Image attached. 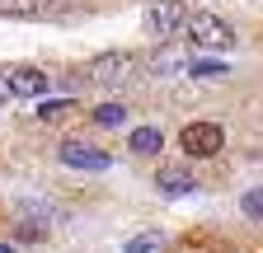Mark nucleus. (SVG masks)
<instances>
[{
  "label": "nucleus",
  "instance_id": "nucleus-13",
  "mask_svg": "<svg viewBox=\"0 0 263 253\" xmlns=\"http://www.w3.org/2000/svg\"><path fill=\"white\" fill-rule=\"evenodd\" d=\"M151 248H160V230H146V235H132V239L122 244V253H151Z\"/></svg>",
  "mask_w": 263,
  "mask_h": 253
},
{
  "label": "nucleus",
  "instance_id": "nucleus-14",
  "mask_svg": "<svg viewBox=\"0 0 263 253\" xmlns=\"http://www.w3.org/2000/svg\"><path fill=\"white\" fill-rule=\"evenodd\" d=\"M240 211H245L249 220H263V187H249V193L240 197Z\"/></svg>",
  "mask_w": 263,
  "mask_h": 253
},
{
  "label": "nucleus",
  "instance_id": "nucleus-4",
  "mask_svg": "<svg viewBox=\"0 0 263 253\" xmlns=\"http://www.w3.org/2000/svg\"><path fill=\"white\" fill-rule=\"evenodd\" d=\"M132 52H104V56H94L89 61V80H99V85H122L127 75H132Z\"/></svg>",
  "mask_w": 263,
  "mask_h": 253
},
{
  "label": "nucleus",
  "instance_id": "nucleus-6",
  "mask_svg": "<svg viewBox=\"0 0 263 253\" xmlns=\"http://www.w3.org/2000/svg\"><path fill=\"white\" fill-rule=\"evenodd\" d=\"M155 187H160V197H188L193 187H197V178H193L188 169L170 164V169H160V174H155Z\"/></svg>",
  "mask_w": 263,
  "mask_h": 253
},
{
  "label": "nucleus",
  "instance_id": "nucleus-10",
  "mask_svg": "<svg viewBox=\"0 0 263 253\" xmlns=\"http://www.w3.org/2000/svg\"><path fill=\"white\" fill-rule=\"evenodd\" d=\"M230 66H226V61L221 56H193L188 61V75H197V80H221Z\"/></svg>",
  "mask_w": 263,
  "mask_h": 253
},
{
  "label": "nucleus",
  "instance_id": "nucleus-3",
  "mask_svg": "<svg viewBox=\"0 0 263 253\" xmlns=\"http://www.w3.org/2000/svg\"><path fill=\"white\" fill-rule=\"evenodd\" d=\"M179 145H183V155H193V160H212V155L226 145V132L216 122H188L179 132Z\"/></svg>",
  "mask_w": 263,
  "mask_h": 253
},
{
  "label": "nucleus",
  "instance_id": "nucleus-9",
  "mask_svg": "<svg viewBox=\"0 0 263 253\" xmlns=\"http://www.w3.org/2000/svg\"><path fill=\"white\" fill-rule=\"evenodd\" d=\"M127 145L137 155H160L164 150V132H160V126H137V132L127 136Z\"/></svg>",
  "mask_w": 263,
  "mask_h": 253
},
{
  "label": "nucleus",
  "instance_id": "nucleus-12",
  "mask_svg": "<svg viewBox=\"0 0 263 253\" xmlns=\"http://www.w3.org/2000/svg\"><path fill=\"white\" fill-rule=\"evenodd\" d=\"M151 66H155V75H174V71L183 66V52L164 47V52H155V61H151Z\"/></svg>",
  "mask_w": 263,
  "mask_h": 253
},
{
  "label": "nucleus",
  "instance_id": "nucleus-17",
  "mask_svg": "<svg viewBox=\"0 0 263 253\" xmlns=\"http://www.w3.org/2000/svg\"><path fill=\"white\" fill-rule=\"evenodd\" d=\"M0 253H14V248H10V244H0Z\"/></svg>",
  "mask_w": 263,
  "mask_h": 253
},
{
  "label": "nucleus",
  "instance_id": "nucleus-5",
  "mask_svg": "<svg viewBox=\"0 0 263 253\" xmlns=\"http://www.w3.org/2000/svg\"><path fill=\"white\" fill-rule=\"evenodd\" d=\"M57 155H61V164H66V169H94V174H99V169H108V164H113L104 150H94V145H85V141H61Z\"/></svg>",
  "mask_w": 263,
  "mask_h": 253
},
{
  "label": "nucleus",
  "instance_id": "nucleus-2",
  "mask_svg": "<svg viewBox=\"0 0 263 253\" xmlns=\"http://www.w3.org/2000/svg\"><path fill=\"white\" fill-rule=\"evenodd\" d=\"M183 28H188V10L179 5V0H155V5L146 10V33H155L160 43H174Z\"/></svg>",
  "mask_w": 263,
  "mask_h": 253
},
{
  "label": "nucleus",
  "instance_id": "nucleus-15",
  "mask_svg": "<svg viewBox=\"0 0 263 253\" xmlns=\"http://www.w3.org/2000/svg\"><path fill=\"white\" fill-rule=\"evenodd\" d=\"M71 108H76L71 99H47V103L38 108V117H43V122H57V117H66V113H71Z\"/></svg>",
  "mask_w": 263,
  "mask_h": 253
},
{
  "label": "nucleus",
  "instance_id": "nucleus-1",
  "mask_svg": "<svg viewBox=\"0 0 263 253\" xmlns=\"http://www.w3.org/2000/svg\"><path fill=\"white\" fill-rule=\"evenodd\" d=\"M183 33L193 38L197 52H230V47H235V28H230L221 14H212V10L188 14V28H183Z\"/></svg>",
  "mask_w": 263,
  "mask_h": 253
},
{
  "label": "nucleus",
  "instance_id": "nucleus-16",
  "mask_svg": "<svg viewBox=\"0 0 263 253\" xmlns=\"http://www.w3.org/2000/svg\"><path fill=\"white\" fill-rule=\"evenodd\" d=\"M14 89H10V71H0V103H10Z\"/></svg>",
  "mask_w": 263,
  "mask_h": 253
},
{
  "label": "nucleus",
  "instance_id": "nucleus-8",
  "mask_svg": "<svg viewBox=\"0 0 263 253\" xmlns=\"http://www.w3.org/2000/svg\"><path fill=\"white\" fill-rule=\"evenodd\" d=\"M52 14V0H0V19H43Z\"/></svg>",
  "mask_w": 263,
  "mask_h": 253
},
{
  "label": "nucleus",
  "instance_id": "nucleus-7",
  "mask_svg": "<svg viewBox=\"0 0 263 253\" xmlns=\"http://www.w3.org/2000/svg\"><path fill=\"white\" fill-rule=\"evenodd\" d=\"M10 89L19 94V99H38V94H47V75L33 71V66H14L10 71Z\"/></svg>",
  "mask_w": 263,
  "mask_h": 253
},
{
  "label": "nucleus",
  "instance_id": "nucleus-11",
  "mask_svg": "<svg viewBox=\"0 0 263 253\" xmlns=\"http://www.w3.org/2000/svg\"><path fill=\"white\" fill-rule=\"evenodd\" d=\"M94 122H99V126H122V122H127V108L108 99V103H99V108H94Z\"/></svg>",
  "mask_w": 263,
  "mask_h": 253
}]
</instances>
